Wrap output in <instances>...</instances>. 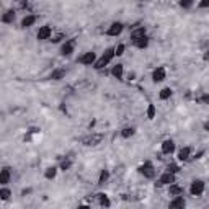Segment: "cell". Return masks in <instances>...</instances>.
<instances>
[{
	"instance_id": "obj_1",
	"label": "cell",
	"mask_w": 209,
	"mask_h": 209,
	"mask_svg": "<svg viewBox=\"0 0 209 209\" xmlns=\"http://www.w3.org/2000/svg\"><path fill=\"white\" fill-rule=\"evenodd\" d=\"M114 56H116V54H114V47H108L106 49V51H105V54L102 56V57H100V59L95 62V66H93V67H95L97 70H102V69H105L106 66H108V64H110L111 61H113V57Z\"/></svg>"
},
{
	"instance_id": "obj_2",
	"label": "cell",
	"mask_w": 209,
	"mask_h": 209,
	"mask_svg": "<svg viewBox=\"0 0 209 209\" xmlns=\"http://www.w3.org/2000/svg\"><path fill=\"white\" fill-rule=\"evenodd\" d=\"M190 193L193 196H201L204 193V182L203 180H194L190 186Z\"/></svg>"
},
{
	"instance_id": "obj_3",
	"label": "cell",
	"mask_w": 209,
	"mask_h": 209,
	"mask_svg": "<svg viewBox=\"0 0 209 209\" xmlns=\"http://www.w3.org/2000/svg\"><path fill=\"white\" fill-rule=\"evenodd\" d=\"M139 172L146 178H154L155 177V168H154L152 162H144L142 167H139Z\"/></svg>"
},
{
	"instance_id": "obj_4",
	"label": "cell",
	"mask_w": 209,
	"mask_h": 209,
	"mask_svg": "<svg viewBox=\"0 0 209 209\" xmlns=\"http://www.w3.org/2000/svg\"><path fill=\"white\" fill-rule=\"evenodd\" d=\"M78 62L83 64V66H95V62H97V56H95V52L88 51V52H85L83 56L78 57Z\"/></svg>"
},
{
	"instance_id": "obj_5",
	"label": "cell",
	"mask_w": 209,
	"mask_h": 209,
	"mask_svg": "<svg viewBox=\"0 0 209 209\" xmlns=\"http://www.w3.org/2000/svg\"><path fill=\"white\" fill-rule=\"evenodd\" d=\"M102 141H103V136L102 134H92V136L83 137L82 139V144H83V146H98Z\"/></svg>"
},
{
	"instance_id": "obj_6",
	"label": "cell",
	"mask_w": 209,
	"mask_h": 209,
	"mask_svg": "<svg viewBox=\"0 0 209 209\" xmlns=\"http://www.w3.org/2000/svg\"><path fill=\"white\" fill-rule=\"evenodd\" d=\"M175 183V175L170 173V172H165V173L158 178V182L155 183V186H163V185H173Z\"/></svg>"
},
{
	"instance_id": "obj_7",
	"label": "cell",
	"mask_w": 209,
	"mask_h": 209,
	"mask_svg": "<svg viewBox=\"0 0 209 209\" xmlns=\"http://www.w3.org/2000/svg\"><path fill=\"white\" fill-rule=\"evenodd\" d=\"M51 34H52L51 26H49V25H44V26L39 28V31H38V34H36V38H38L39 41H46V39L51 38Z\"/></svg>"
},
{
	"instance_id": "obj_8",
	"label": "cell",
	"mask_w": 209,
	"mask_h": 209,
	"mask_svg": "<svg viewBox=\"0 0 209 209\" xmlns=\"http://www.w3.org/2000/svg\"><path fill=\"white\" fill-rule=\"evenodd\" d=\"M122 30H124V25L119 23V21H114V23H113L110 28H108L106 34H108V36H119V34L122 33Z\"/></svg>"
},
{
	"instance_id": "obj_9",
	"label": "cell",
	"mask_w": 209,
	"mask_h": 209,
	"mask_svg": "<svg viewBox=\"0 0 209 209\" xmlns=\"http://www.w3.org/2000/svg\"><path fill=\"white\" fill-rule=\"evenodd\" d=\"M74 49H75V39H69V41H66V42L62 44L61 54H62V56H70L72 52H74Z\"/></svg>"
},
{
	"instance_id": "obj_10",
	"label": "cell",
	"mask_w": 209,
	"mask_h": 209,
	"mask_svg": "<svg viewBox=\"0 0 209 209\" xmlns=\"http://www.w3.org/2000/svg\"><path fill=\"white\" fill-rule=\"evenodd\" d=\"M170 209H185L186 207V201L183 196H177L170 201V204H168Z\"/></svg>"
},
{
	"instance_id": "obj_11",
	"label": "cell",
	"mask_w": 209,
	"mask_h": 209,
	"mask_svg": "<svg viewBox=\"0 0 209 209\" xmlns=\"http://www.w3.org/2000/svg\"><path fill=\"white\" fill-rule=\"evenodd\" d=\"M173 152H175V142L172 141V139L163 141L162 142V154L163 155H170V154H173Z\"/></svg>"
},
{
	"instance_id": "obj_12",
	"label": "cell",
	"mask_w": 209,
	"mask_h": 209,
	"mask_svg": "<svg viewBox=\"0 0 209 209\" xmlns=\"http://www.w3.org/2000/svg\"><path fill=\"white\" fill-rule=\"evenodd\" d=\"M165 77H167V72H165L163 67H157L154 72H152V80L157 83V82H162L165 80Z\"/></svg>"
},
{
	"instance_id": "obj_13",
	"label": "cell",
	"mask_w": 209,
	"mask_h": 209,
	"mask_svg": "<svg viewBox=\"0 0 209 209\" xmlns=\"http://www.w3.org/2000/svg\"><path fill=\"white\" fill-rule=\"evenodd\" d=\"M144 36H147V34H146V28L141 26V28H137V30H134V31L131 33V41L136 44V42H137L141 38H144Z\"/></svg>"
},
{
	"instance_id": "obj_14",
	"label": "cell",
	"mask_w": 209,
	"mask_h": 209,
	"mask_svg": "<svg viewBox=\"0 0 209 209\" xmlns=\"http://www.w3.org/2000/svg\"><path fill=\"white\" fill-rule=\"evenodd\" d=\"M190 157H191V149H190V147L180 149V152H178V160L186 162V160H190Z\"/></svg>"
},
{
	"instance_id": "obj_15",
	"label": "cell",
	"mask_w": 209,
	"mask_h": 209,
	"mask_svg": "<svg viewBox=\"0 0 209 209\" xmlns=\"http://www.w3.org/2000/svg\"><path fill=\"white\" fill-rule=\"evenodd\" d=\"M10 182V168L8 167H3L2 168V173H0V185H7Z\"/></svg>"
},
{
	"instance_id": "obj_16",
	"label": "cell",
	"mask_w": 209,
	"mask_h": 209,
	"mask_svg": "<svg viewBox=\"0 0 209 209\" xmlns=\"http://www.w3.org/2000/svg\"><path fill=\"white\" fill-rule=\"evenodd\" d=\"M168 194H170V196H182V194H183V188H182V186H180V185H170V188H168Z\"/></svg>"
},
{
	"instance_id": "obj_17",
	"label": "cell",
	"mask_w": 209,
	"mask_h": 209,
	"mask_svg": "<svg viewBox=\"0 0 209 209\" xmlns=\"http://www.w3.org/2000/svg\"><path fill=\"white\" fill-rule=\"evenodd\" d=\"M122 74H124V67H122V64H116V66L111 69V75L114 78H122Z\"/></svg>"
},
{
	"instance_id": "obj_18",
	"label": "cell",
	"mask_w": 209,
	"mask_h": 209,
	"mask_svg": "<svg viewBox=\"0 0 209 209\" xmlns=\"http://www.w3.org/2000/svg\"><path fill=\"white\" fill-rule=\"evenodd\" d=\"M36 20H38V18H36L34 15H28V17H25L23 20H21V26H23V28H30V26H33L36 23Z\"/></svg>"
},
{
	"instance_id": "obj_19",
	"label": "cell",
	"mask_w": 209,
	"mask_h": 209,
	"mask_svg": "<svg viewBox=\"0 0 209 209\" xmlns=\"http://www.w3.org/2000/svg\"><path fill=\"white\" fill-rule=\"evenodd\" d=\"M66 77V70L64 69H56L51 72V75H49V78H52V80H61V78Z\"/></svg>"
},
{
	"instance_id": "obj_20",
	"label": "cell",
	"mask_w": 209,
	"mask_h": 209,
	"mask_svg": "<svg viewBox=\"0 0 209 209\" xmlns=\"http://www.w3.org/2000/svg\"><path fill=\"white\" fill-rule=\"evenodd\" d=\"M97 196H98L100 204H102L103 207H110V206H111V201H110V198H108L105 193H100V194H97Z\"/></svg>"
},
{
	"instance_id": "obj_21",
	"label": "cell",
	"mask_w": 209,
	"mask_h": 209,
	"mask_svg": "<svg viewBox=\"0 0 209 209\" xmlns=\"http://www.w3.org/2000/svg\"><path fill=\"white\" fill-rule=\"evenodd\" d=\"M13 20H15V12L13 10H8V12L3 13V17H2L3 23H13Z\"/></svg>"
},
{
	"instance_id": "obj_22",
	"label": "cell",
	"mask_w": 209,
	"mask_h": 209,
	"mask_svg": "<svg viewBox=\"0 0 209 209\" xmlns=\"http://www.w3.org/2000/svg\"><path fill=\"white\" fill-rule=\"evenodd\" d=\"M56 175H57V168H56V167H49V168L44 172V177H46L47 180L56 178Z\"/></svg>"
},
{
	"instance_id": "obj_23",
	"label": "cell",
	"mask_w": 209,
	"mask_h": 209,
	"mask_svg": "<svg viewBox=\"0 0 209 209\" xmlns=\"http://www.w3.org/2000/svg\"><path fill=\"white\" fill-rule=\"evenodd\" d=\"M134 132H136L134 127H124V129L121 131V136H122L124 139H127V137H131V136H134Z\"/></svg>"
},
{
	"instance_id": "obj_24",
	"label": "cell",
	"mask_w": 209,
	"mask_h": 209,
	"mask_svg": "<svg viewBox=\"0 0 209 209\" xmlns=\"http://www.w3.org/2000/svg\"><path fill=\"white\" fill-rule=\"evenodd\" d=\"M136 46H137L139 49H146V47L149 46V38H147V36H144V38H141L137 42H136Z\"/></svg>"
},
{
	"instance_id": "obj_25",
	"label": "cell",
	"mask_w": 209,
	"mask_h": 209,
	"mask_svg": "<svg viewBox=\"0 0 209 209\" xmlns=\"http://www.w3.org/2000/svg\"><path fill=\"white\" fill-rule=\"evenodd\" d=\"M170 97H172V88H170V87L162 88V92H160V100H168Z\"/></svg>"
},
{
	"instance_id": "obj_26",
	"label": "cell",
	"mask_w": 209,
	"mask_h": 209,
	"mask_svg": "<svg viewBox=\"0 0 209 209\" xmlns=\"http://www.w3.org/2000/svg\"><path fill=\"white\" fill-rule=\"evenodd\" d=\"M108 178H110V172H108V170H102V173H100V178H98V183H100V185H103Z\"/></svg>"
},
{
	"instance_id": "obj_27",
	"label": "cell",
	"mask_w": 209,
	"mask_h": 209,
	"mask_svg": "<svg viewBox=\"0 0 209 209\" xmlns=\"http://www.w3.org/2000/svg\"><path fill=\"white\" fill-rule=\"evenodd\" d=\"M10 196H12V191L8 188H2V190H0V198H2L3 201H7Z\"/></svg>"
},
{
	"instance_id": "obj_28",
	"label": "cell",
	"mask_w": 209,
	"mask_h": 209,
	"mask_svg": "<svg viewBox=\"0 0 209 209\" xmlns=\"http://www.w3.org/2000/svg\"><path fill=\"white\" fill-rule=\"evenodd\" d=\"M147 118L149 119H154L155 118V105H152V103H150L149 108H147Z\"/></svg>"
},
{
	"instance_id": "obj_29",
	"label": "cell",
	"mask_w": 209,
	"mask_h": 209,
	"mask_svg": "<svg viewBox=\"0 0 209 209\" xmlns=\"http://www.w3.org/2000/svg\"><path fill=\"white\" fill-rule=\"evenodd\" d=\"M167 172H170V173H178V172H180V167H178V165L177 163H168L167 165Z\"/></svg>"
},
{
	"instance_id": "obj_30",
	"label": "cell",
	"mask_w": 209,
	"mask_h": 209,
	"mask_svg": "<svg viewBox=\"0 0 209 209\" xmlns=\"http://www.w3.org/2000/svg\"><path fill=\"white\" fill-rule=\"evenodd\" d=\"M124 49H126V46H124V44H118L116 47H114V54H116V56L119 57V56L124 54Z\"/></svg>"
},
{
	"instance_id": "obj_31",
	"label": "cell",
	"mask_w": 209,
	"mask_h": 209,
	"mask_svg": "<svg viewBox=\"0 0 209 209\" xmlns=\"http://www.w3.org/2000/svg\"><path fill=\"white\" fill-rule=\"evenodd\" d=\"M70 165H72V160H69V158H67V160H64V162L61 163V170H64V172L69 170V168H70Z\"/></svg>"
},
{
	"instance_id": "obj_32",
	"label": "cell",
	"mask_w": 209,
	"mask_h": 209,
	"mask_svg": "<svg viewBox=\"0 0 209 209\" xmlns=\"http://www.w3.org/2000/svg\"><path fill=\"white\" fill-rule=\"evenodd\" d=\"M191 5H193L191 0H185V2H180V7H182V8H190Z\"/></svg>"
},
{
	"instance_id": "obj_33",
	"label": "cell",
	"mask_w": 209,
	"mask_h": 209,
	"mask_svg": "<svg viewBox=\"0 0 209 209\" xmlns=\"http://www.w3.org/2000/svg\"><path fill=\"white\" fill-rule=\"evenodd\" d=\"M199 102L204 103V105H209V93H204V95L199 98Z\"/></svg>"
},
{
	"instance_id": "obj_34",
	"label": "cell",
	"mask_w": 209,
	"mask_h": 209,
	"mask_svg": "<svg viewBox=\"0 0 209 209\" xmlns=\"http://www.w3.org/2000/svg\"><path fill=\"white\" fill-rule=\"evenodd\" d=\"M199 8H209V0H203V2H199Z\"/></svg>"
},
{
	"instance_id": "obj_35",
	"label": "cell",
	"mask_w": 209,
	"mask_h": 209,
	"mask_svg": "<svg viewBox=\"0 0 209 209\" xmlns=\"http://www.w3.org/2000/svg\"><path fill=\"white\" fill-rule=\"evenodd\" d=\"M61 39H64V34H56V36H54V38H52L51 41H52V42H59Z\"/></svg>"
},
{
	"instance_id": "obj_36",
	"label": "cell",
	"mask_w": 209,
	"mask_h": 209,
	"mask_svg": "<svg viewBox=\"0 0 209 209\" xmlns=\"http://www.w3.org/2000/svg\"><path fill=\"white\" fill-rule=\"evenodd\" d=\"M203 155H204V150H201V152H198L196 155H194V158H201Z\"/></svg>"
},
{
	"instance_id": "obj_37",
	"label": "cell",
	"mask_w": 209,
	"mask_h": 209,
	"mask_svg": "<svg viewBox=\"0 0 209 209\" xmlns=\"http://www.w3.org/2000/svg\"><path fill=\"white\" fill-rule=\"evenodd\" d=\"M203 127H204V131H209V121L204 122V126H203Z\"/></svg>"
},
{
	"instance_id": "obj_38",
	"label": "cell",
	"mask_w": 209,
	"mask_h": 209,
	"mask_svg": "<svg viewBox=\"0 0 209 209\" xmlns=\"http://www.w3.org/2000/svg\"><path fill=\"white\" fill-rule=\"evenodd\" d=\"M77 209H90V207H88V206H78Z\"/></svg>"
},
{
	"instance_id": "obj_39",
	"label": "cell",
	"mask_w": 209,
	"mask_h": 209,
	"mask_svg": "<svg viewBox=\"0 0 209 209\" xmlns=\"http://www.w3.org/2000/svg\"><path fill=\"white\" fill-rule=\"evenodd\" d=\"M204 59H206V61H209V51H207V52L204 54Z\"/></svg>"
}]
</instances>
